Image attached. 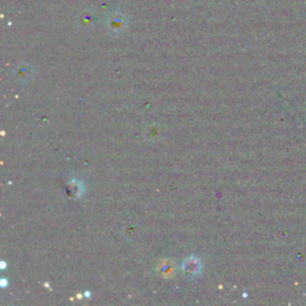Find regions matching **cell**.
Masks as SVG:
<instances>
[{
	"mask_svg": "<svg viewBox=\"0 0 306 306\" xmlns=\"http://www.w3.org/2000/svg\"><path fill=\"white\" fill-rule=\"evenodd\" d=\"M201 262L195 257H190L183 263V272L188 276H195L201 272Z\"/></svg>",
	"mask_w": 306,
	"mask_h": 306,
	"instance_id": "6da1fadb",
	"label": "cell"
},
{
	"mask_svg": "<svg viewBox=\"0 0 306 306\" xmlns=\"http://www.w3.org/2000/svg\"><path fill=\"white\" fill-rule=\"evenodd\" d=\"M69 193L74 197H79L83 193V187L79 182H73V183H69Z\"/></svg>",
	"mask_w": 306,
	"mask_h": 306,
	"instance_id": "7a4b0ae2",
	"label": "cell"
},
{
	"mask_svg": "<svg viewBox=\"0 0 306 306\" xmlns=\"http://www.w3.org/2000/svg\"><path fill=\"white\" fill-rule=\"evenodd\" d=\"M16 76H17L18 79L23 80V79H28L29 76H30V73H29L28 69H26V71H24L22 67H20V68H18V73L16 74Z\"/></svg>",
	"mask_w": 306,
	"mask_h": 306,
	"instance_id": "3957f363",
	"label": "cell"
}]
</instances>
